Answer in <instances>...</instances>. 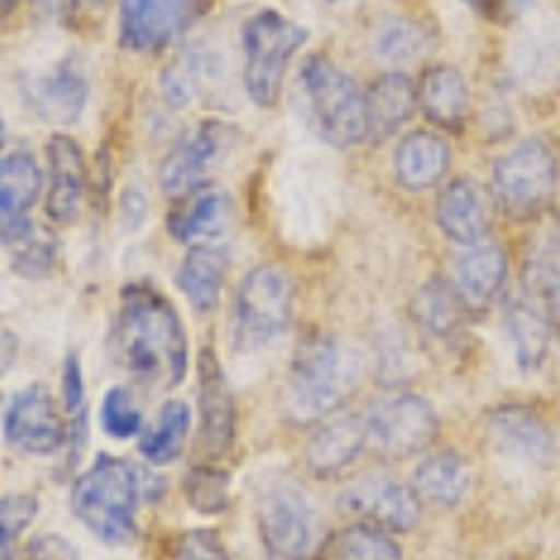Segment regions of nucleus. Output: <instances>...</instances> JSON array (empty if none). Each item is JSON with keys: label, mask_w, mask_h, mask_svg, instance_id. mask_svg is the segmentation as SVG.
Returning <instances> with one entry per match:
<instances>
[{"label": "nucleus", "mask_w": 560, "mask_h": 560, "mask_svg": "<svg viewBox=\"0 0 560 560\" xmlns=\"http://www.w3.org/2000/svg\"><path fill=\"white\" fill-rule=\"evenodd\" d=\"M14 7H18V0H3V14H9V12H12Z\"/></svg>", "instance_id": "43"}, {"label": "nucleus", "mask_w": 560, "mask_h": 560, "mask_svg": "<svg viewBox=\"0 0 560 560\" xmlns=\"http://www.w3.org/2000/svg\"><path fill=\"white\" fill-rule=\"evenodd\" d=\"M236 342L253 350L272 342L292 319V280L275 267H255L244 275L236 294Z\"/></svg>", "instance_id": "8"}, {"label": "nucleus", "mask_w": 560, "mask_h": 560, "mask_svg": "<svg viewBox=\"0 0 560 560\" xmlns=\"http://www.w3.org/2000/svg\"><path fill=\"white\" fill-rule=\"evenodd\" d=\"M147 493L143 471L129 459L102 454L70 493L73 516L109 547H127L138 535V504Z\"/></svg>", "instance_id": "3"}, {"label": "nucleus", "mask_w": 560, "mask_h": 560, "mask_svg": "<svg viewBox=\"0 0 560 560\" xmlns=\"http://www.w3.org/2000/svg\"><path fill=\"white\" fill-rule=\"evenodd\" d=\"M418 107L438 127L459 129L471 107V90L457 68L434 65L418 82Z\"/></svg>", "instance_id": "23"}, {"label": "nucleus", "mask_w": 560, "mask_h": 560, "mask_svg": "<svg viewBox=\"0 0 560 560\" xmlns=\"http://www.w3.org/2000/svg\"><path fill=\"white\" fill-rule=\"evenodd\" d=\"M465 3L482 18L493 20V23H510L527 9L529 0H465Z\"/></svg>", "instance_id": "41"}, {"label": "nucleus", "mask_w": 560, "mask_h": 560, "mask_svg": "<svg viewBox=\"0 0 560 560\" xmlns=\"http://www.w3.org/2000/svg\"><path fill=\"white\" fill-rule=\"evenodd\" d=\"M429 48V34L412 20H387L376 37V54L384 62H409Z\"/></svg>", "instance_id": "34"}, {"label": "nucleus", "mask_w": 560, "mask_h": 560, "mask_svg": "<svg viewBox=\"0 0 560 560\" xmlns=\"http://www.w3.org/2000/svg\"><path fill=\"white\" fill-rule=\"evenodd\" d=\"M3 432L14 448L37 457L59 452L68 440L62 415L43 387H26L14 395L3 418Z\"/></svg>", "instance_id": "11"}, {"label": "nucleus", "mask_w": 560, "mask_h": 560, "mask_svg": "<svg viewBox=\"0 0 560 560\" xmlns=\"http://www.w3.org/2000/svg\"><path fill=\"white\" fill-rule=\"evenodd\" d=\"M185 497L197 513L202 516H219L230 504V482L228 474L219 468H194L185 477Z\"/></svg>", "instance_id": "35"}, {"label": "nucleus", "mask_w": 560, "mask_h": 560, "mask_svg": "<svg viewBox=\"0 0 560 560\" xmlns=\"http://www.w3.org/2000/svg\"><path fill=\"white\" fill-rule=\"evenodd\" d=\"M224 275H228V258L222 249L199 244L188 249L177 269V287L197 312L208 314L219 306L222 298Z\"/></svg>", "instance_id": "27"}, {"label": "nucleus", "mask_w": 560, "mask_h": 560, "mask_svg": "<svg viewBox=\"0 0 560 560\" xmlns=\"http://www.w3.org/2000/svg\"><path fill=\"white\" fill-rule=\"evenodd\" d=\"M197 0H121V45L160 51L191 26Z\"/></svg>", "instance_id": "14"}, {"label": "nucleus", "mask_w": 560, "mask_h": 560, "mask_svg": "<svg viewBox=\"0 0 560 560\" xmlns=\"http://www.w3.org/2000/svg\"><path fill=\"white\" fill-rule=\"evenodd\" d=\"M524 283L541 298V312L560 337V244H544L524 267Z\"/></svg>", "instance_id": "32"}, {"label": "nucleus", "mask_w": 560, "mask_h": 560, "mask_svg": "<svg viewBox=\"0 0 560 560\" xmlns=\"http://www.w3.org/2000/svg\"><path fill=\"white\" fill-rule=\"evenodd\" d=\"M452 166V149L440 135L412 132L395 149V177L407 191H429L438 188Z\"/></svg>", "instance_id": "21"}, {"label": "nucleus", "mask_w": 560, "mask_h": 560, "mask_svg": "<svg viewBox=\"0 0 560 560\" xmlns=\"http://www.w3.org/2000/svg\"><path fill=\"white\" fill-rule=\"evenodd\" d=\"M9 255H12V269L23 278L34 280L51 272L57 261V242L51 230L39 228L37 222H23L9 236H3Z\"/></svg>", "instance_id": "31"}, {"label": "nucleus", "mask_w": 560, "mask_h": 560, "mask_svg": "<svg viewBox=\"0 0 560 560\" xmlns=\"http://www.w3.org/2000/svg\"><path fill=\"white\" fill-rule=\"evenodd\" d=\"M26 98L45 121L73 124L79 121L84 102H88V82H84L79 65L73 59H65L51 73L26 84Z\"/></svg>", "instance_id": "20"}, {"label": "nucleus", "mask_w": 560, "mask_h": 560, "mask_svg": "<svg viewBox=\"0 0 560 560\" xmlns=\"http://www.w3.org/2000/svg\"><path fill=\"white\" fill-rule=\"evenodd\" d=\"M490 438L502 452L516 454L524 463L547 465L555 454L547 423L524 407H504L490 415Z\"/></svg>", "instance_id": "22"}, {"label": "nucleus", "mask_w": 560, "mask_h": 560, "mask_svg": "<svg viewBox=\"0 0 560 560\" xmlns=\"http://www.w3.org/2000/svg\"><path fill=\"white\" fill-rule=\"evenodd\" d=\"M504 323H508L510 342H513V353L524 373H535L541 370L549 357V337H552V325L544 317V312L529 300H510L508 312H504Z\"/></svg>", "instance_id": "28"}, {"label": "nucleus", "mask_w": 560, "mask_h": 560, "mask_svg": "<svg viewBox=\"0 0 560 560\" xmlns=\"http://www.w3.org/2000/svg\"><path fill=\"white\" fill-rule=\"evenodd\" d=\"M342 510L364 518V524L389 529V533H407L420 522V499L407 485L382 474H364L350 479L339 497Z\"/></svg>", "instance_id": "10"}, {"label": "nucleus", "mask_w": 560, "mask_h": 560, "mask_svg": "<svg viewBox=\"0 0 560 560\" xmlns=\"http://www.w3.org/2000/svg\"><path fill=\"white\" fill-rule=\"evenodd\" d=\"M191 429V409L183 401H166L152 427L140 434V454L152 465H168L183 454Z\"/></svg>", "instance_id": "30"}, {"label": "nucleus", "mask_w": 560, "mask_h": 560, "mask_svg": "<svg viewBox=\"0 0 560 560\" xmlns=\"http://www.w3.org/2000/svg\"><path fill=\"white\" fill-rule=\"evenodd\" d=\"M88 3H93V7H96V3H102V0H88Z\"/></svg>", "instance_id": "44"}, {"label": "nucleus", "mask_w": 560, "mask_h": 560, "mask_svg": "<svg viewBox=\"0 0 560 560\" xmlns=\"http://www.w3.org/2000/svg\"><path fill=\"white\" fill-rule=\"evenodd\" d=\"M39 188H43V174H39L37 160L28 152H12L3 158L0 168V222H3V236L28 222V210L37 202Z\"/></svg>", "instance_id": "26"}, {"label": "nucleus", "mask_w": 560, "mask_h": 560, "mask_svg": "<svg viewBox=\"0 0 560 560\" xmlns=\"http://www.w3.org/2000/svg\"><path fill=\"white\" fill-rule=\"evenodd\" d=\"M28 560H79L77 549L68 538L57 533H43L37 535L26 549Z\"/></svg>", "instance_id": "40"}, {"label": "nucleus", "mask_w": 560, "mask_h": 560, "mask_svg": "<svg viewBox=\"0 0 560 560\" xmlns=\"http://www.w3.org/2000/svg\"><path fill=\"white\" fill-rule=\"evenodd\" d=\"M205 77H208V73H205L202 57H197V54L183 57L179 62H174L172 68L163 70L160 90H163L166 104H172V107H188V104L197 98Z\"/></svg>", "instance_id": "36"}, {"label": "nucleus", "mask_w": 560, "mask_h": 560, "mask_svg": "<svg viewBox=\"0 0 560 560\" xmlns=\"http://www.w3.org/2000/svg\"><path fill=\"white\" fill-rule=\"evenodd\" d=\"M300 90L306 98L308 121L325 143L350 149L368 138L364 93L342 68L325 57H308L300 70Z\"/></svg>", "instance_id": "4"}, {"label": "nucleus", "mask_w": 560, "mask_h": 560, "mask_svg": "<svg viewBox=\"0 0 560 560\" xmlns=\"http://www.w3.org/2000/svg\"><path fill=\"white\" fill-rule=\"evenodd\" d=\"M370 440L368 420L353 412L328 415L306 446V463L317 477H337L357 463Z\"/></svg>", "instance_id": "16"}, {"label": "nucleus", "mask_w": 560, "mask_h": 560, "mask_svg": "<svg viewBox=\"0 0 560 560\" xmlns=\"http://www.w3.org/2000/svg\"><path fill=\"white\" fill-rule=\"evenodd\" d=\"M465 312H468V306L463 303L454 283H446L440 278L423 283L412 300L415 323L434 339L454 337L463 328Z\"/></svg>", "instance_id": "29"}, {"label": "nucleus", "mask_w": 560, "mask_h": 560, "mask_svg": "<svg viewBox=\"0 0 560 560\" xmlns=\"http://www.w3.org/2000/svg\"><path fill=\"white\" fill-rule=\"evenodd\" d=\"M560 166L547 140L529 138L510 149L493 166V197L504 213L527 219L541 213L555 197Z\"/></svg>", "instance_id": "6"}, {"label": "nucleus", "mask_w": 560, "mask_h": 560, "mask_svg": "<svg viewBox=\"0 0 560 560\" xmlns=\"http://www.w3.org/2000/svg\"><path fill=\"white\" fill-rule=\"evenodd\" d=\"M172 560H228V549L213 529H191L179 535Z\"/></svg>", "instance_id": "38"}, {"label": "nucleus", "mask_w": 560, "mask_h": 560, "mask_svg": "<svg viewBox=\"0 0 560 560\" xmlns=\"http://www.w3.org/2000/svg\"><path fill=\"white\" fill-rule=\"evenodd\" d=\"M230 129L222 121H202L194 132L174 143L172 152L163 158L158 172L160 191L166 197H183L194 191L208 177V168L222 158L228 149Z\"/></svg>", "instance_id": "12"}, {"label": "nucleus", "mask_w": 560, "mask_h": 560, "mask_svg": "<svg viewBox=\"0 0 560 560\" xmlns=\"http://www.w3.org/2000/svg\"><path fill=\"white\" fill-rule=\"evenodd\" d=\"M244 88L253 104L275 107L289 59L308 39V32L283 14L264 9L244 23Z\"/></svg>", "instance_id": "5"}, {"label": "nucleus", "mask_w": 560, "mask_h": 560, "mask_svg": "<svg viewBox=\"0 0 560 560\" xmlns=\"http://www.w3.org/2000/svg\"><path fill=\"white\" fill-rule=\"evenodd\" d=\"M508 280V255L499 244L479 242L474 247H463L454 258V289L463 303L474 312L488 308Z\"/></svg>", "instance_id": "18"}, {"label": "nucleus", "mask_w": 560, "mask_h": 560, "mask_svg": "<svg viewBox=\"0 0 560 560\" xmlns=\"http://www.w3.org/2000/svg\"><path fill=\"white\" fill-rule=\"evenodd\" d=\"M233 217V202L228 191L219 185H199L194 191L174 199V208L168 210L166 228L179 244H205L208 238H217Z\"/></svg>", "instance_id": "15"}, {"label": "nucleus", "mask_w": 560, "mask_h": 560, "mask_svg": "<svg viewBox=\"0 0 560 560\" xmlns=\"http://www.w3.org/2000/svg\"><path fill=\"white\" fill-rule=\"evenodd\" d=\"M334 560H404V552L389 529L357 524L337 538Z\"/></svg>", "instance_id": "33"}, {"label": "nucleus", "mask_w": 560, "mask_h": 560, "mask_svg": "<svg viewBox=\"0 0 560 560\" xmlns=\"http://www.w3.org/2000/svg\"><path fill=\"white\" fill-rule=\"evenodd\" d=\"M102 427L109 438L129 440L140 434L143 429V418L135 404L132 393L124 387H113L102 401Z\"/></svg>", "instance_id": "37"}, {"label": "nucleus", "mask_w": 560, "mask_h": 560, "mask_svg": "<svg viewBox=\"0 0 560 560\" xmlns=\"http://www.w3.org/2000/svg\"><path fill=\"white\" fill-rule=\"evenodd\" d=\"M418 104V88L407 73H384L364 93L368 107V138L384 140L409 121Z\"/></svg>", "instance_id": "24"}, {"label": "nucleus", "mask_w": 560, "mask_h": 560, "mask_svg": "<svg viewBox=\"0 0 560 560\" xmlns=\"http://www.w3.org/2000/svg\"><path fill=\"white\" fill-rule=\"evenodd\" d=\"M420 504L457 508L471 488V471L457 452H438L415 468L412 485Z\"/></svg>", "instance_id": "25"}, {"label": "nucleus", "mask_w": 560, "mask_h": 560, "mask_svg": "<svg viewBox=\"0 0 560 560\" xmlns=\"http://www.w3.org/2000/svg\"><path fill=\"white\" fill-rule=\"evenodd\" d=\"M37 499L28 497V493H12V497H3V508H0V524H3V547L18 538L28 524L37 516Z\"/></svg>", "instance_id": "39"}, {"label": "nucleus", "mask_w": 560, "mask_h": 560, "mask_svg": "<svg viewBox=\"0 0 560 560\" xmlns=\"http://www.w3.org/2000/svg\"><path fill=\"white\" fill-rule=\"evenodd\" d=\"M48 199L45 210L57 224H70L79 217L84 199V158L77 140L57 135L48 140Z\"/></svg>", "instance_id": "17"}, {"label": "nucleus", "mask_w": 560, "mask_h": 560, "mask_svg": "<svg viewBox=\"0 0 560 560\" xmlns=\"http://www.w3.org/2000/svg\"><path fill=\"white\" fill-rule=\"evenodd\" d=\"M258 533L275 560H306L317 538V510L303 488L289 479L267 485L258 497Z\"/></svg>", "instance_id": "7"}, {"label": "nucleus", "mask_w": 560, "mask_h": 560, "mask_svg": "<svg viewBox=\"0 0 560 560\" xmlns=\"http://www.w3.org/2000/svg\"><path fill=\"white\" fill-rule=\"evenodd\" d=\"M113 353L118 368L135 384L152 393L177 387L188 370V339L183 319L160 292L143 283L124 289L113 328Z\"/></svg>", "instance_id": "1"}, {"label": "nucleus", "mask_w": 560, "mask_h": 560, "mask_svg": "<svg viewBox=\"0 0 560 560\" xmlns=\"http://www.w3.org/2000/svg\"><path fill=\"white\" fill-rule=\"evenodd\" d=\"M34 3H37V12L54 23H65L77 9V0H34Z\"/></svg>", "instance_id": "42"}, {"label": "nucleus", "mask_w": 560, "mask_h": 560, "mask_svg": "<svg viewBox=\"0 0 560 560\" xmlns=\"http://www.w3.org/2000/svg\"><path fill=\"white\" fill-rule=\"evenodd\" d=\"M197 387L199 446L208 457H219L233 446V438H236V401H233V393L213 348L199 350Z\"/></svg>", "instance_id": "13"}, {"label": "nucleus", "mask_w": 560, "mask_h": 560, "mask_svg": "<svg viewBox=\"0 0 560 560\" xmlns=\"http://www.w3.org/2000/svg\"><path fill=\"white\" fill-rule=\"evenodd\" d=\"M359 348L331 334H312L298 345L289 368L283 407L298 423L325 420L362 378Z\"/></svg>", "instance_id": "2"}, {"label": "nucleus", "mask_w": 560, "mask_h": 560, "mask_svg": "<svg viewBox=\"0 0 560 560\" xmlns=\"http://www.w3.org/2000/svg\"><path fill=\"white\" fill-rule=\"evenodd\" d=\"M370 443L393 459H407L429 448L438 438V415L427 398L415 393H389L370 407Z\"/></svg>", "instance_id": "9"}, {"label": "nucleus", "mask_w": 560, "mask_h": 560, "mask_svg": "<svg viewBox=\"0 0 560 560\" xmlns=\"http://www.w3.org/2000/svg\"><path fill=\"white\" fill-rule=\"evenodd\" d=\"M434 222L448 242L474 247L488 236V205L479 185L471 179H454L440 191L434 205Z\"/></svg>", "instance_id": "19"}]
</instances>
